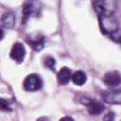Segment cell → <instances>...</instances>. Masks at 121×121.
<instances>
[{"mask_svg":"<svg viewBox=\"0 0 121 121\" xmlns=\"http://www.w3.org/2000/svg\"><path fill=\"white\" fill-rule=\"evenodd\" d=\"M93 8L98 16L113 15L117 9V0H94Z\"/></svg>","mask_w":121,"mask_h":121,"instance_id":"cell-1","label":"cell"},{"mask_svg":"<svg viewBox=\"0 0 121 121\" xmlns=\"http://www.w3.org/2000/svg\"><path fill=\"white\" fill-rule=\"evenodd\" d=\"M98 22L101 31L106 35H112L118 30V22L112 15L98 16Z\"/></svg>","mask_w":121,"mask_h":121,"instance_id":"cell-2","label":"cell"},{"mask_svg":"<svg viewBox=\"0 0 121 121\" xmlns=\"http://www.w3.org/2000/svg\"><path fill=\"white\" fill-rule=\"evenodd\" d=\"M23 18L22 21L25 24L32 15L38 16L42 11V4L39 0H27L23 6Z\"/></svg>","mask_w":121,"mask_h":121,"instance_id":"cell-3","label":"cell"},{"mask_svg":"<svg viewBox=\"0 0 121 121\" xmlns=\"http://www.w3.org/2000/svg\"><path fill=\"white\" fill-rule=\"evenodd\" d=\"M43 87V79L37 74L27 75L23 81V88L26 92H36Z\"/></svg>","mask_w":121,"mask_h":121,"instance_id":"cell-4","label":"cell"},{"mask_svg":"<svg viewBox=\"0 0 121 121\" xmlns=\"http://www.w3.org/2000/svg\"><path fill=\"white\" fill-rule=\"evenodd\" d=\"M9 56L16 62H18V63L23 62L25 60V57H26V48H25L24 44L21 43H15L11 47Z\"/></svg>","mask_w":121,"mask_h":121,"instance_id":"cell-5","label":"cell"},{"mask_svg":"<svg viewBox=\"0 0 121 121\" xmlns=\"http://www.w3.org/2000/svg\"><path fill=\"white\" fill-rule=\"evenodd\" d=\"M26 42L35 51H41L44 46L45 39L43 35L35 33V34L28 36L26 39Z\"/></svg>","mask_w":121,"mask_h":121,"instance_id":"cell-6","label":"cell"},{"mask_svg":"<svg viewBox=\"0 0 121 121\" xmlns=\"http://www.w3.org/2000/svg\"><path fill=\"white\" fill-rule=\"evenodd\" d=\"M102 98L106 103L121 105V89L105 92L102 94Z\"/></svg>","mask_w":121,"mask_h":121,"instance_id":"cell-7","label":"cell"},{"mask_svg":"<svg viewBox=\"0 0 121 121\" xmlns=\"http://www.w3.org/2000/svg\"><path fill=\"white\" fill-rule=\"evenodd\" d=\"M103 82L108 86H117L121 83V75L116 71H111L104 75Z\"/></svg>","mask_w":121,"mask_h":121,"instance_id":"cell-8","label":"cell"},{"mask_svg":"<svg viewBox=\"0 0 121 121\" xmlns=\"http://www.w3.org/2000/svg\"><path fill=\"white\" fill-rule=\"evenodd\" d=\"M86 107H87V110H88V112L89 114L91 115H97V114H100L103 112L104 111V106L103 104H101L100 102H97L95 100H92V99H88V101H84L83 102Z\"/></svg>","mask_w":121,"mask_h":121,"instance_id":"cell-9","label":"cell"},{"mask_svg":"<svg viewBox=\"0 0 121 121\" xmlns=\"http://www.w3.org/2000/svg\"><path fill=\"white\" fill-rule=\"evenodd\" d=\"M16 18L13 12L7 11L1 17V25L4 28H12L15 26Z\"/></svg>","mask_w":121,"mask_h":121,"instance_id":"cell-10","label":"cell"},{"mask_svg":"<svg viewBox=\"0 0 121 121\" xmlns=\"http://www.w3.org/2000/svg\"><path fill=\"white\" fill-rule=\"evenodd\" d=\"M72 78V74H71V70L68 67H62L60 68V70L59 71L58 75H57V78L58 81L60 85H65L69 82V80Z\"/></svg>","mask_w":121,"mask_h":121,"instance_id":"cell-11","label":"cell"},{"mask_svg":"<svg viewBox=\"0 0 121 121\" xmlns=\"http://www.w3.org/2000/svg\"><path fill=\"white\" fill-rule=\"evenodd\" d=\"M71 79H72L74 84H76L78 86H81V85H83L86 82L87 76H86V74L83 71L78 70V71H76L74 74H72Z\"/></svg>","mask_w":121,"mask_h":121,"instance_id":"cell-12","label":"cell"},{"mask_svg":"<svg viewBox=\"0 0 121 121\" xmlns=\"http://www.w3.org/2000/svg\"><path fill=\"white\" fill-rule=\"evenodd\" d=\"M44 65L49 68L50 70H54V67H55V64H56V60L54 58L50 57V56H47L44 58V61H43Z\"/></svg>","mask_w":121,"mask_h":121,"instance_id":"cell-13","label":"cell"},{"mask_svg":"<svg viewBox=\"0 0 121 121\" xmlns=\"http://www.w3.org/2000/svg\"><path fill=\"white\" fill-rule=\"evenodd\" d=\"M1 109L2 110H6V111H9L10 108H9V103L8 101H6L4 98L1 99Z\"/></svg>","mask_w":121,"mask_h":121,"instance_id":"cell-14","label":"cell"},{"mask_svg":"<svg viewBox=\"0 0 121 121\" xmlns=\"http://www.w3.org/2000/svg\"><path fill=\"white\" fill-rule=\"evenodd\" d=\"M113 118H114V112H110L109 113H107V115L104 116L105 120H112Z\"/></svg>","mask_w":121,"mask_h":121,"instance_id":"cell-15","label":"cell"},{"mask_svg":"<svg viewBox=\"0 0 121 121\" xmlns=\"http://www.w3.org/2000/svg\"><path fill=\"white\" fill-rule=\"evenodd\" d=\"M62 119H72V118H71V117H67V116H66V117H63Z\"/></svg>","mask_w":121,"mask_h":121,"instance_id":"cell-16","label":"cell"},{"mask_svg":"<svg viewBox=\"0 0 121 121\" xmlns=\"http://www.w3.org/2000/svg\"><path fill=\"white\" fill-rule=\"evenodd\" d=\"M119 43H121V37H120V39H119Z\"/></svg>","mask_w":121,"mask_h":121,"instance_id":"cell-17","label":"cell"}]
</instances>
